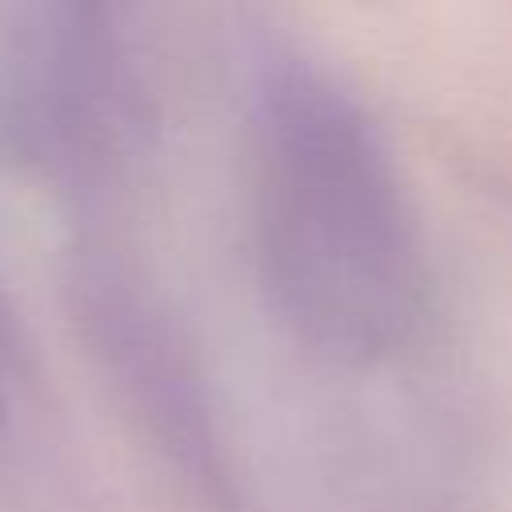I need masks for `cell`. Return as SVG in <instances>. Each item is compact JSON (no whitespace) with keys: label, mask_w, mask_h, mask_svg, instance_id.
I'll list each match as a JSON object with an SVG mask.
<instances>
[{"label":"cell","mask_w":512,"mask_h":512,"mask_svg":"<svg viewBox=\"0 0 512 512\" xmlns=\"http://www.w3.org/2000/svg\"><path fill=\"white\" fill-rule=\"evenodd\" d=\"M268 136V248L304 312L336 340L392 336L408 304V244L372 140L312 88L276 100Z\"/></svg>","instance_id":"obj_1"}]
</instances>
